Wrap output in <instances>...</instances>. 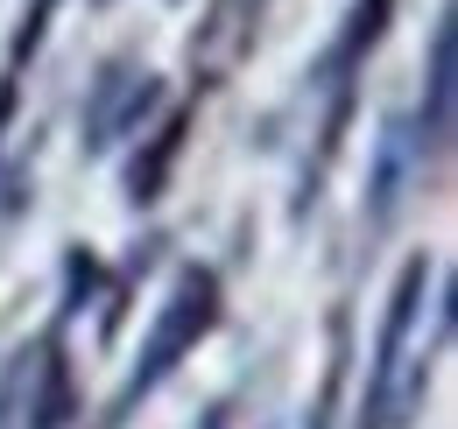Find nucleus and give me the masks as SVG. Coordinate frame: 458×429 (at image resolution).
<instances>
[{
    "label": "nucleus",
    "mask_w": 458,
    "mask_h": 429,
    "mask_svg": "<svg viewBox=\"0 0 458 429\" xmlns=\"http://www.w3.org/2000/svg\"><path fill=\"white\" fill-rule=\"evenodd\" d=\"M423 282H430V261H409L395 274V296H388V317H381V345H374V374H367V401H360V429H381L388 401H395V366H402V345H409V324L423 310Z\"/></svg>",
    "instance_id": "20e7f679"
},
{
    "label": "nucleus",
    "mask_w": 458,
    "mask_h": 429,
    "mask_svg": "<svg viewBox=\"0 0 458 429\" xmlns=\"http://www.w3.org/2000/svg\"><path fill=\"white\" fill-rule=\"evenodd\" d=\"M50 14H57V0H29L21 29H14V43H7V63H0V134H7V120H14V106H21V71H29L36 50H43Z\"/></svg>",
    "instance_id": "6e6552de"
},
{
    "label": "nucleus",
    "mask_w": 458,
    "mask_h": 429,
    "mask_svg": "<svg viewBox=\"0 0 458 429\" xmlns=\"http://www.w3.org/2000/svg\"><path fill=\"white\" fill-rule=\"evenodd\" d=\"M183 134H191V113H170V120L134 148V162H127V205H156V198H163L176 156H183Z\"/></svg>",
    "instance_id": "423d86ee"
},
{
    "label": "nucleus",
    "mask_w": 458,
    "mask_h": 429,
    "mask_svg": "<svg viewBox=\"0 0 458 429\" xmlns=\"http://www.w3.org/2000/svg\"><path fill=\"white\" fill-rule=\"evenodd\" d=\"M205 429H226V416H219V408H212V416H205Z\"/></svg>",
    "instance_id": "1a4fd4ad"
},
{
    "label": "nucleus",
    "mask_w": 458,
    "mask_h": 429,
    "mask_svg": "<svg viewBox=\"0 0 458 429\" xmlns=\"http://www.w3.org/2000/svg\"><path fill=\"white\" fill-rule=\"evenodd\" d=\"M261 14H268V0H205L198 29H191V43H183V71H191V85H205V92L226 85L233 71L254 56Z\"/></svg>",
    "instance_id": "7ed1b4c3"
},
{
    "label": "nucleus",
    "mask_w": 458,
    "mask_h": 429,
    "mask_svg": "<svg viewBox=\"0 0 458 429\" xmlns=\"http://www.w3.org/2000/svg\"><path fill=\"white\" fill-rule=\"evenodd\" d=\"M156 99H163V78H156L148 63H134V56L99 63V78H92V92H85V156H106L120 134H134Z\"/></svg>",
    "instance_id": "f03ea898"
},
{
    "label": "nucleus",
    "mask_w": 458,
    "mask_h": 429,
    "mask_svg": "<svg viewBox=\"0 0 458 429\" xmlns=\"http://www.w3.org/2000/svg\"><path fill=\"white\" fill-rule=\"evenodd\" d=\"M452 63H458V21L445 7L437 29H430V78H423V134L430 141L452 134Z\"/></svg>",
    "instance_id": "0eeeda50"
},
{
    "label": "nucleus",
    "mask_w": 458,
    "mask_h": 429,
    "mask_svg": "<svg viewBox=\"0 0 458 429\" xmlns=\"http://www.w3.org/2000/svg\"><path fill=\"white\" fill-rule=\"evenodd\" d=\"M212 324H219V274H212V268H183V274H176V289H170V303L156 310V331H148V345H141V366H134V380H127V394H120V408L106 416V423H120L148 387H163L170 366L212 331Z\"/></svg>",
    "instance_id": "f257e3e1"
},
{
    "label": "nucleus",
    "mask_w": 458,
    "mask_h": 429,
    "mask_svg": "<svg viewBox=\"0 0 458 429\" xmlns=\"http://www.w3.org/2000/svg\"><path fill=\"white\" fill-rule=\"evenodd\" d=\"M388 21H395V0H352L345 21H339V36H332V50H325V63H318V85L360 78L367 56H374V43L388 36Z\"/></svg>",
    "instance_id": "39448f33"
}]
</instances>
